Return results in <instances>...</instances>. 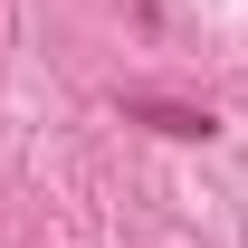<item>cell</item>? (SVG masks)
<instances>
[{"label":"cell","instance_id":"cell-1","mask_svg":"<svg viewBox=\"0 0 248 248\" xmlns=\"http://www.w3.org/2000/svg\"><path fill=\"white\" fill-rule=\"evenodd\" d=\"M134 115H153L162 134H219V124H210V105H153V95H134Z\"/></svg>","mask_w":248,"mask_h":248}]
</instances>
